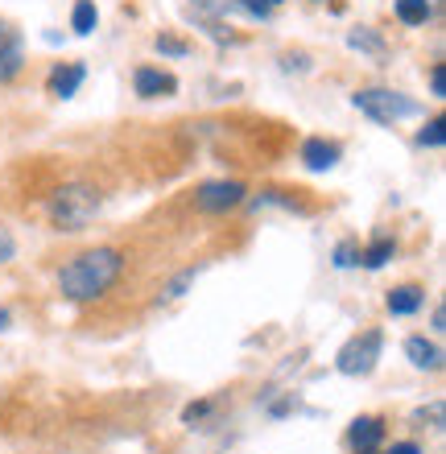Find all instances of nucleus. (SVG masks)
<instances>
[{
	"label": "nucleus",
	"mask_w": 446,
	"mask_h": 454,
	"mask_svg": "<svg viewBox=\"0 0 446 454\" xmlns=\"http://www.w3.org/2000/svg\"><path fill=\"white\" fill-rule=\"evenodd\" d=\"M12 252H17V239H12V231L4 223H0V264L12 261Z\"/></svg>",
	"instance_id": "obj_22"
},
{
	"label": "nucleus",
	"mask_w": 446,
	"mask_h": 454,
	"mask_svg": "<svg viewBox=\"0 0 446 454\" xmlns=\"http://www.w3.org/2000/svg\"><path fill=\"white\" fill-rule=\"evenodd\" d=\"M380 347H385L380 331H364L360 339H351V343L339 351L335 368L343 372V376H368V372L376 368V359H380Z\"/></svg>",
	"instance_id": "obj_4"
},
{
	"label": "nucleus",
	"mask_w": 446,
	"mask_h": 454,
	"mask_svg": "<svg viewBox=\"0 0 446 454\" xmlns=\"http://www.w3.org/2000/svg\"><path fill=\"white\" fill-rule=\"evenodd\" d=\"M25 67V42L12 25L0 21V83H12Z\"/></svg>",
	"instance_id": "obj_6"
},
{
	"label": "nucleus",
	"mask_w": 446,
	"mask_h": 454,
	"mask_svg": "<svg viewBox=\"0 0 446 454\" xmlns=\"http://www.w3.org/2000/svg\"><path fill=\"white\" fill-rule=\"evenodd\" d=\"M351 264H360V248H356V244H339L335 248V269H351Z\"/></svg>",
	"instance_id": "obj_19"
},
{
	"label": "nucleus",
	"mask_w": 446,
	"mask_h": 454,
	"mask_svg": "<svg viewBox=\"0 0 446 454\" xmlns=\"http://www.w3.org/2000/svg\"><path fill=\"white\" fill-rule=\"evenodd\" d=\"M96 25H99L96 0H74V9H71V29H74V34H79V37L96 34Z\"/></svg>",
	"instance_id": "obj_13"
},
{
	"label": "nucleus",
	"mask_w": 446,
	"mask_h": 454,
	"mask_svg": "<svg viewBox=\"0 0 446 454\" xmlns=\"http://www.w3.org/2000/svg\"><path fill=\"white\" fill-rule=\"evenodd\" d=\"M405 356L413 359V368H426V372L442 368V351H438V343H430V339H422V335L405 339Z\"/></svg>",
	"instance_id": "obj_11"
},
{
	"label": "nucleus",
	"mask_w": 446,
	"mask_h": 454,
	"mask_svg": "<svg viewBox=\"0 0 446 454\" xmlns=\"http://www.w3.org/2000/svg\"><path fill=\"white\" fill-rule=\"evenodd\" d=\"M99 207H104V194L91 182H67L50 194V219L62 231H83L99 215Z\"/></svg>",
	"instance_id": "obj_2"
},
{
	"label": "nucleus",
	"mask_w": 446,
	"mask_h": 454,
	"mask_svg": "<svg viewBox=\"0 0 446 454\" xmlns=\"http://www.w3.org/2000/svg\"><path fill=\"white\" fill-rule=\"evenodd\" d=\"M244 199H248V191H244V182H203L199 186V194H194V207L199 211H207V215H223V211H231V207H240Z\"/></svg>",
	"instance_id": "obj_5"
},
{
	"label": "nucleus",
	"mask_w": 446,
	"mask_h": 454,
	"mask_svg": "<svg viewBox=\"0 0 446 454\" xmlns=\"http://www.w3.org/2000/svg\"><path fill=\"white\" fill-rule=\"evenodd\" d=\"M422 301H426V289L418 286H397L393 294H388V314H418L422 310Z\"/></svg>",
	"instance_id": "obj_12"
},
{
	"label": "nucleus",
	"mask_w": 446,
	"mask_h": 454,
	"mask_svg": "<svg viewBox=\"0 0 446 454\" xmlns=\"http://www.w3.org/2000/svg\"><path fill=\"white\" fill-rule=\"evenodd\" d=\"M430 17H434V4H430V0H397L401 25H426Z\"/></svg>",
	"instance_id": "obj_14"
},
{
	"label": "nucleus",
	"mask_w": 446,
	"mask_h": 454,
	"mask_svg": "<svg viewBox=\"0 0 446 454\" xmlns=\"http://www.w3.org/2000/svg\"><path fill=\"white\" fill-rule=\"evenodd\" d=\"M207 413H211V401H199V405H186V413H182V418L199 421V418H207Z\"/></svg>",
	"instance_id": "obj_23"
},
{
	"label": "nucleus",
	"mask_w": 446,
	"mask_h": 454,
	"mask_svg": "<svg viewBox=\"0 0 446 454\" xmlns=\"http://www.w3.org/2000/svg\"><path fill=\"white\" fill-rule=\"evenodd\" d=\"M360 454H376V450H360Z\"/></svg>",
	"instance_id": "obj_28"
},
{
	"label": "nucleus",
	"mask_w": 446,
	"mask_h": 454,
	"mask_svg": "<svg viewBox=\"0 0 446 454\" xmlns=\"http://www.w3.org/2000/svg\"><path fill=\"white\" fill-rule=\"evenodd\" d=\"M87 71H83V62H62V67H54L50 71V96H59V99H71L79 87H83Z\"/></svg>",
	"instance_id": "obj_8"
},
{
	"label": "nucleus",
	"mask_w": 446,
	"mask_h": 454,
	"mask_svg": "<svg viewBox=\"0 0 446 454\" xmlns=\"http://www.w3.org/2000/svg\"><path fill=\"white\" fill-rule=\"evenodd\" d=\"M442 141H446V120H442V116L426 120V129L418 132V145H430V149H438Z\"/></svg>",
	"instance_id": "obj_17"
},
{
	"label": "nucleus",
	"mask_w": 446,
	"mask_h": 454,
	"mask_svg": "<svg viewBox=\"0 0 446 454\" xmlns=\"http://www.w3.org/2000/svg\"><path fill=\"white\" fill-rule=\"evenodd\" d=\"M430 91H434V99L446 96V67H442V62H434V67H430Z\"/></svg>",
	"instance_id": "obj_21"
},
{
	"label": "nucleus",
	"mask_w": 446,
	"mask_h": 454,
	"mask_svg": "<svg viewBox=\"0 0 446 454\" xmlns=\"http://www.w3.org/2000/svg\"><path fill=\"white\" fill-rule=\"evenodd\" d=\"M388 454H422V446L418 442H393L388 446Z\"/></svg>",
	"instance_id": "obj_24"
},
{
	"label": "nucleus",
	"mask_w": 446,
	"mask_h": 454,
	"mask_svg": "<svg viewBox=\"0 0 446 454\" xmlns=\"http://www.w3.org/2000/svg\"><path fill=\"white\" fill-rule=\"evenodd\" d=\"M9 326H12V314H9V310H0V331H9Z\"/></svg>",
	"instance_id": "obj_26"
},
{
	"label": "nucleus",
	"mask_w": 446,
	"mask_h": 454,
	"mask_svg": "<svg viewBox=\"0 0 446 454\" xmlns=\"http://www.w3.org/2000/svg\"><path fill=\"white\" fill-rule=\"evenodd\" d=\"M133 87H137V96L141 99H166V96L178 91V79H174L169 71H161V67H137Z\"/></svg>",
	"instance_id": "obj_7"
},
{
	"label": "nucleus",
	"mask_w": 446,
	"mask_h": 454,
	"mask_svg": "<svg viewBox=\"0 0 446 454\" xmlns=\"http://www.w3.org/2000/svg\"><path fill=\"white\" fill-rule=\"evenodd\" d=\"M157 50H161V54H169V59H182V54H186L191 46H186V42H178V37H166V34H161V37H157Z\"/></svg>",
	"instance_id": "obj_20"
},
{
	"label": "nucleus",
	"mask_w": 446,
	"mask_h": 454,
	"mask_svg": "<svg viewBox=\"0 0 446 454\" xmlns=\"http://www.w3.org/2000/svg\"><path fill=\"white\" fill-rule=\"evenodd\" d=\"M430 326H434V335H442V331H446V310H442V306H438V310H434V318H430Z\"/></svg>",
	"instance_id": "obj_25"
},
{
	"label": "nucleus",
	"mask_w": 446,
	"mask_h": 454,
	"mask_svg": "<svg viewBox=\"0 0 446 454\" xmlns=\"http://www.w3.org/2000/svg\"><path fill=\"white\" fill-rule=\"evenodd\" d=\"M348 46L360 50V54H385V37L376 34V29H351Z\"/></svg>",
	"instance_id": "obj_16"
},
{
	"label": "nucleus",
	"mask_w": 446,
	"mask_h": 454,
	"mask_svg": "<svg viewBox=\"0 0 446 454\" xmlns=\"http://www.w3.org/2000/svg\"><path fill=\"white\" fill-rule=\"evenodd\" d=\"M121 273H124L121 248H91L79 252L71 264H62L59 289L67 301H96L121 281Z\"/></svg>",
	"instance_id": "obj_1"
},
{
	"label": "nucleus",
	"mask_w": 446,
	"mask_h": 454,
	"mask_svg": "<svg viewBox=\"0 0 446 454\" xmlns=\"http://www.w3.org/2000/svg\"><path fill=\"white\" fill-rule=\"evenodd\" d=\"M348 442L356 446V454H360V450H376V446L385 442V421H380V418H360V421H351Z\"/></svg>",
	"instance_id": "obj_10"
},
{
	"label": "nucleus",
	"mask_w": 446,
	"mask_h": 454,
	"mask_svg": "<svg viewBox=\"0 0 446 454\" xmlns=\"http://www.w3.org/2000/svg\"><path fill=\"white\" fill-rule=\"evenodd\" d=\"M301 161H306V169L323 174V169H331L339 161V145L335 141H323V137H310V141L301 145Z\"/></svg>",
	"instance_id": "obj_9"
},
{
	"label": "nucleus",
	"mask_w": 446,
	"mask_h": 454,
	"mask_svg": "<svg viewBox=\"0 0 446 454\" xmlns=\"http://www.w3.org/2000/svg\"><path fill=\"white\" fill-rule=\"evenodd\" d=\"M393 252H397L393 239H376V244H368V248L360 252V264L364 269H385V264L393 261Z\"/></svg>",
	"instance_id": "obj_15"
},
{
	"label": "nucleus",
	"mask_w": 446,
	"mask_h": 454,
	"mask_svg": "<svg viewBox=\"0 0 446 454\" xmlns=\"http://www.w3.org/2000/svg\"><path fill=\"white\" fill-rule=\"evenodd\" d=\"M351 104H356L368 120H376V124H397V120H405V116H418V104H413L410 96H401V91H385V87L356 91Z\"/></svg>",
	"instance_id": "obj_3"
},
{
	"label": "nucleus",
	"mask_w": 446,
	"mask_h": 454,
	"mask_svg": "<svg viewBox=\"0 0 446 454\" xmlns=\"http://www.w3.org/2000/svg\"><path fill=\"white\" fill-rule=\"evenodd\" d=\"M0 405H4V388H0Z\"/></svg>",
	"instance_id": "obj_27"
},
{
	"label": "nucleus",
	"mask_w": 446,
	"mask_h": 454,
	"mask_svg": "<svg viewBox=\"0 0 446 454\" xmlns=\"http://www.w3.org/2000/svg\"><path fill=\"white\" fill-rule=\"evenodd\" d=\"M236 4H240V9L248 12V17H269V12L278 9L281 0H236Z\"/></svg>",
	"instance_id": "obj_18"
}]
</instances>
